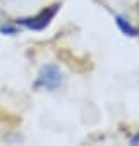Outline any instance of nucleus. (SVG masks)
<instances>
[{
	"label": "nucleus",
	"instance_id": "f257e3e1",
	"mask_svg": "<svg viewBox=\"0 0 139 146\" xmlns=\"http://www.w3.org/2000/svg\"><path fill=\"white\" fill-rule=\"evenodd\" d=\"M62 83H64V74L60 67L55 64H48L40 70L38 79L34 81V88H43L52 91V90H57Z\"/></svg>",
	"mask_w": 139,
	"mask_h": 146
},
{
	"label": "nucleus",
	"instance_id": "f03ea898",
	"mask_svg": "<svg viewBox=\"0 0 139 146\" xmlns=\"http://www.w3.org/2000/svg\"><path fill=\"white\" fill-rule=\"evenodd\" d=\"M58 7H60L58 4H53V5L43 9L40 14H36L33 17H21V19H17L16 24H21V26H24L28 29H33V31H41L52 23V19L58 12Z\"/></svg>",
	"mask_w": 139,
	"mask_h": 146
},
{
	"label": "nucleus",
	"instance_id": "7ed1b4c3",
	"mask_svg": "<svg viewBox=\"0 0 139 146\" xmlns=\"http://www.w3.org/2000/svg\"><path fill=\"white\" fill-rule=\"evenodd\" d=\"M115 24L118 26V29L125 35V36H132V38H136V36H139V29L137 28H134L125 17H122V16H115Z\"/></svg>",
	"mask_w": 139,
	"mask_h": 146
},
{
	"label": "nucleus",
	"instance_id": "20e7f679",
	"mask_svg": "<svg viewBox=\"0 0 139 146\" xmlns=\"http://www.w3.org/2000/svg\"><path fill=\"white\" fill-rule=\"evenodd\" d=\"M0 33H2V35H16L17 28L11 26V24H5V26H0Z\"/></svg>",
	"mask_w": 139,
	"mask_h": 146
},
{
	"label": "nucleus",
	"instance_id": "39448f33",
	"mask_svg": "<svg viewBox=\"0 0 139 146\" xmlns=\"http://www.w3.org/2000/svg\"><path fill=\"white\" fill-rule=\"evenodd\" d=\"M130 143H132V144H137V143H139V136H136V137H132V139H130Z\"/></svg>",
	"mask_w": 139,
	"mask_h": 146
}]
</instances>
